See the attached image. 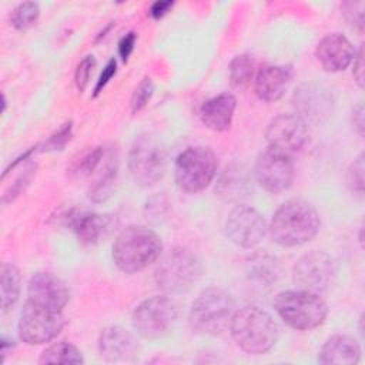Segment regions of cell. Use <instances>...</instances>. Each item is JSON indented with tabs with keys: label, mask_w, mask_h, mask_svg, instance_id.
<instances>
[{
	"label": "cell",
	"mask_w": 365,
	"mask_h": 365,
	"mask_svg": "<svg viewBox=\"0 0 365 365\" xmlns=\"http://www.w3.org/2000/svg\"><path fill=\"white\" fill-rule=\"evenodd\" d=\"M321 218L315 207L301 198L281 204L274 212L268 231L281 247H299L311 241L319 231Z\"/></svg>",
	"instance_id": "cell-1"
},
{
	"label": "cell",
	"mask_w": 365,
	"mask_h": 365,
	"mask_svg": "<svg viewBox=\"0 0 365 365\" xmlns=\"http://www.w3.org/2000/svg\"><path fill=\"white\" fill-rule=\"evenodd\" d=\"M163 254V242L155 231L144 225L124 228L113 244V261L125 274H135L155 262Z\"/></svg>",
	"instance_id": "cell-2"
},
{
	"label": "cell",
	"mask_w": 365,
	"mask_h": 365,
	"mask_svg": "<svg viewBox=\"0 0 365 365\" xmlns=\"http://www.w3.org/2000/svg\"><path fill=\"white\" fill-rule=\"evenodd\" d=\"M228 329L235 344L254 355L268 352L275 345L279 331L274 318L258 307L235 309Z\"/></svg>",
	"instance_id": "cell-3"
},
{
	"label": "cell",
	"mask_w": 365,
	"mask_h": 365,
	"mask_svg": "<svg viewBox=\"0 0 365 365\" xmlns=\"http://www.w3.org/2000/svg\"><path fill=\"white\" fill-rule=\"evenodd\" d=\"M272 307L288 327L298 331L314 329L328 317V305L319 294L302 289L278 292L272 299Z\"/></svg>",
	"instance_id": "cell-4"
},
{
	"label": "cell",
	"mask_w": 365,
	"mask_h": 365,
	"mask_svg": "<svg viewBox=\"0 0 365 365\" xmlns=\"http://www.w3.org/2000/svg\"><path fill=\"white\" fill-rule=\"evenodd\" d=\"M235 304L232 297L221 288L204 289L191 304L188 322L194 332L220 335L230 328Z\"/></svg>",
	"instance_id": "cell-5"
},
{
	"label": "cell",
	"mask_w": 365,
	"mask_h": 365,
	"mask_svg": "<svg viewBox=\"0 0 365 365\" xmlns=\"http://www.w3.org/2000/svg\"><path fill=\"white\" fill-rule=\"evenodd\" d=\"M154 279L164 294H184L192 288L202 274L200 259L184 247H174L161 254Z\"/></svg>",
	"instance_id": "cell-6"
},
{
	"label": "cell",
	"mask_w": 365,
	"mask_h": 365,
	"mask_svg": "<svg viewBox=\"0 0 365 365\" xmlns=\"http://www.w3.org/2000/svg\"><path fill=\"white\" fill-rule=\"evenodd\" d=\"M167 151L163 141L151 134L137 135L128 151V171L140 187L155 185L165 174Z\"/></svg>",
	"instance_id": "cell-7"
},
{
	"label": "cell",
	"mask_w": 365,
	"mask_h": 365,
	"mask_svg": "<svg viewBox=\"0 0 365 365\" xmlns=\"http://www.w3.org/2000/svg\"><path fill=\"white\" fill-rule=\"evenodd\" d=\"M217 155L202 145L188 147L178 154L174 163V178L177 185L187 192L205 190L217 174Z\"/></svg>",
	"instance_id": "cell-8"
},
{
	"label": "cell",
	"mask_w": 365,
	"mask_h": 365,
	"mask_svg": "<svg viewBox=\"0 0 365 365\" xmlns=\"http://www.w3.org/2000/svg\"><path fill=\"white\" fill-rule=\"evenodd\" d=\"M178 315L177 304L167 295L141 301L133 311V327L145 339H157L168 332Z\"/></svg>",
	"instance_id": "cell-9"
},
{
	"label": "cell",
	"mask_w": 365,
	"mask_h": 365,
	"mask_svg": "<svg viewBox=\"0 0 365 365\" xmlns=\"http://www.w3.org/2000/svg\"><path fill=\"white\" fill-rule=\"evenodd\" d=\"M63 311L48 309L30 302L23 305L19 318V336L29 345H41L53 341L64 328Z\"/></svg>",
	"instance_id": "cell-10"
},
{
	"label": "cell",
	"mask_w": 365,
	"mask_h": 365,
	"mask_svg": "<svg viewBox=\"0 0 365 365\" xmlns=\"http://www.w3.org/2000/svg\"><path fill=\"white\" fill-rule=\"evenodd\" d=\"M336 265L325 251L312 250L301 255L292 267V282L298 289L322 294L334 282Z\"/></svg>",
	"instance_id": "cell-11"
},
{
	"label": "cell",
	"mask_w": 365,
	"mask_h": 365,
	"mask_svg": "<svg viewBox=\"0 0 365 365\" xmlns=\"http://www.w3.org/2000/svg\"><path fill=\"white\" fill-rule=\"evenodd\" d=\"M254 177L257 182L271 194L287 191L294 181L291 155L271 147L265 148L255 160Z\"/></svg>",
	"instance_id": "cell-12"
},
{
	"label": "cell",
	"mask_w": 365,
	"mask_h": 365,
	"mask_svg": "<svg viewBox=\"0 0 365 365\" xmlns=\"http://www.w3.org/2000/svg\"><path fill=\"white\" fill-rule=\"evenodd\" d=\"M268 231L264 217L252 207L237 205L225 220L227 238L241 248L258 245Z\"/></svg>",
	"instance_id": "cell-13"
},
{
	"label": "cell",
	"mask_w": 365,
	"mask_h": 365,
	"mask_svg": "<svg viewBox=\"0 0 365 365\" xmlns=\"http://www.w3.org/2000/svg\"><path fill=\"white\" fill-rule=\"evenodd\" d=\"M292 106L295 114L307 125H321L332 115L334 97L324 86L305 83L295 88L292 94Z\"/></svg>",
	"instance_id": "cell-14"
},
{
	"label": "cell",
	"mask_w": 365,
	"mask_h": 365,
	"mask_svg": "<svg viewBox=\"0 0 365 365\" xmlns=\"http://www.w3.org/2000/svg\"><path fill=\"white\" fill-rule=\"evenodd\" d=\"M265 137L268 147L291 155L307 145L309 130L297 114H279L269 121Z\"/></svg>",
	"instance_id": "cell-15"
},
{
	"label": "cell",
	"mask_w": 365,
	"mask_h": 365,
	"mask_svg": "<svg viewBox=\"0 0 365 365\" xmlns=\"http://www.w3.org/2000/svg\"><path fill=\"white\" fill-rule=\"evenodd\" d=\"M61 218L64 225L83 245H94L100 242L111 232L114 227L113 217L78 208L66 211Z\"/></svg>",
	"instance_id": "cell-16"
},
{
	"label": "cell",
	"mask_w": 365,
	"mask_h": 365,
	"mask_svg": "<svg viewBox=\"0 0 365 365\" xmlns=\"http://www.w3.org/2000/svg\"><path fill=\"white\" fill-rule=\"evenodd\" d=\"M27 297V299L36 305L63 311L70 299V291L57 275L47 271H38L29 279Z\"/></svg>",
	"instance_id": "cell-17"
},
{
	"label": "cell",
	"mask_w": 365,
	"mask_h": 365,
	"mask_svg": "<svg viewBox=\"0 0 365 365\" xmlns=\"http://www.w3.org/2000/svg\"><path fill=\"white\" fill-rule=\"evenodd\" d=\"M355 47L349 38L341 33H329L324 36L317 47L315 57L321 67L329 73L345 70L355 57Z\"/></svg>",
	"instance_id": "cell-18"
},
{
	"label": "cell",
	"mask_w": 365,
	"mask_h": 365,
	"mask_svg": "<svg viewBox=\"0 0 365 365\" xmlns=\"http://www.w3.org/2000/svg\"><path fill=\"white\" fill-rule=\"evenodd\" d=\"M98 351L108 362H125L133 361L138 355L140 346L130 331L118 325H111L101 331Z\"/></svg>",
	"instance_id": "cell-19"
},
{
	"label": "cell",
	"mask_w": 365,
	"mask_h": 365,
	"mask_svg": "<svg viewBox=\"0 0 365 365\" xmlns=\"http://www.w3.org/2000/svg\"><path fill=\"white\" fill-rule=\"evenodd\" d=\"M294 70L291 66H264L254 77V91L262 101H278L289 87Z\"/></svg>",
	"instance_id": "cell-20"
},
{
	"label": "cell",
	"mask_w": 365,
	"mask_h": 365,
	"mask_svg": "<svg viewBox=\"0 0 365 365\" xmlns=\"http://www.w3.org/2000/svg\"><path fill=\"white\" fill-rule=\"evenodd\" d=\"M237 98L231 93H221L201 104L200 118L207 128L222 133L231 128Z\"/></svg>",
	"instance_id": "cell-21"
},
{
	"label": "cell",
	"mask_w": 365,
	"mask_h": 365,
	"mask_svg": "<svg viewBox=\"0 0 365 365\" xmlns=\"http://www.w3.org/2000/svg\"><path fill=\"white\" fill-rule=\"evenodd\" d=\"M361 359V346L349 335L336 334L325 341L318 352L321 365H355Z\"/></svg>",
	"instance_id": "cell-22"
},
{
	"label": "cell",
	"mask_w": 365,
	"mask_h": 365,
	"mask_svg": "<svg viewBox=\"0 0 365 365\" xmlns=\"http://www.w3.org/2000/svg\"><path fill=\"white\" fill-rule=\"evenodd\" d=\"M100 173L91 181L87 190V197L96 204L107 201L114 190L118 173V154L114 147L106 148V155L97 168Z\"/></svg>",
	"instance_id": "cell-23"
},
{
	"label": "cell",
	"mask_w": 365,
	"mask_h": 365,
	"mask_svg": "<svg viewBox=\"0 0 365 365\" xmlns=\"http://www.w3.org/2000/svg\"><path fill=\"white\" fill-rule=\"evenodd\" d=\"M218 197L228 202H238L250 192V180L240 168H227L215 188Z\"/></svg>",
	"instance_id": "cell-24"
},
{
	"label": "cell",
	"mask_w": 365,
	"mask_h": 365,
	"mask_svg": "<svg viewBox=\"0 0 365 365\" xmlns=\"http://www.w3.org/2000/svg\"><path fill=\"white\" fill-rule=\"evenodd\" d=\"M21 289V277L19 268L11 262H3L0 268V305L6 312L19 301Z\"/></svg>",
	"instance_id": "cell-25"
},
{
	"label": "cell",
	"mask_w": 365,
	"mask_h": 365,
	"mask_svg": "<svg viewBox=\"0 0 365 365\" xmlns=\"http://www.w3.org/2000/svg\"><path fill=\"white\" fill-rule=\"evenodd\" d=\"M38 364H84V358L81 351L67 342V341H60L56 344H51L47 346L38 358Z\"/></svg>",
	"instance_id": "cell-26"
},
{
	"label": "cell",
	"mask_w": 365,
	"mask_h": 365,
	"mask_svg": "<svg viewBox=\"0 0 365 365\" xmlns=\"http://www.w3.org/2000/svg\"><path fill=\"white\" fill-rule=\"evenodd\" d=\"M104 155H106V147H103V145H96V147L87 148L83 154L78 155V158H76L71 163V165L67 171L73 178L90 177L96 173V170L101 164Z\"/></svg>",
	"instance_id": "cell-27"
},
{
	"label": "cell",
	"mask_w": 365,
	"mask_h": 365,
	"mask_svg": "<svg viewBox=\"0 0 365 365\" xmlns=\"http://www.w3.org/2000/svg\"><path fill=\"white\" fill-rule=\"evenodd\" d=\"M230 83L237 90H245L255 77V66L248 54L235 56L228 66Z\"/></svg>",
	"instance_id": "cell-28"
},
{
	"label": "cell",
	"mask_w": 365,
	"mask_h": 365,
	"mask_svg": "<svg viewBox=\"0 0 365 365\" xmlns=\"http://www.w3.org/2000/svg\"><path fill=\"white\" fill-rule=\"evenodd\" d=\"M40 17V6L36 1H23L17 4L11 14L10 23L19 31H27L31 29Z\"/></svg>",
	"instance_id": "cell-29"
},
{
	"label": "cell",
	"mask_w": 365,
	"mask_h": 365,
	"mask_svg": "<svg viewBox=\"0 0 365 365\" xmlns=\"http://www.w3.org/2000/svg\"><path fill=\"white\" fill-rule=\"evenodd\" d=\"M36 171H37V164L31 163V161H26L23 170L19 173L16 180L9 187H6V190L3 191L1 201L4 204H7V202H11L13 200H16L20 194H23L26 191V188L30 185V182L33 181Z\"/></svg>",
	"instance_id": "cell-30"
},
{
	"label": "cell",
	"mask_w": 365,
	"mask_h": 365,
	"mask_svg": "<svg viewBox=\"0 0 365 365\" xmlns=\"http://www.w3.org/2000/svg\"><path fill=\"white\" fill-rule=\"evenodd\" d=\"M364 170H365L364 153H359L358 157H355L354 161L349 164L345 175L346 187L349 192L361 201L364 200Z\"/></svg>",
	"instance_id": "cell-31"
},
{
	"label": "cell",
	"mask_w": 365,
	"mask_h": 365,
	"mask_svg": "<svg viewBox=\"0 0 365 365\" xmlns=\"http://www.w3.org/2000/svg\"><path fill=\"white\" fill-rule=\"evenodd\" d=\"M154 83L150 77H144L140 84L135 87L130 106H131V111L133 114H137L138 111H141L150 101V98L154 94Z\"/></svg>",
	"instance_id": "cell-32"
},
{
	"label": "cell",
	"mask_w": 365,
	"mask_h": 365,
	"mask_svg": "<svg viewBox=\"0 0 365 365\" xmlns=\"http://www.w3.org/2000/svg\"><path fill=\"white\" fill-rule=\"evenodd\" d=\"M342 14L348 24L355 27L356 30H364L365 20V3L364 1H345L341 4Z\"/></svg>",
	"instance_id": "cell-33"
},
{
	"label": "cell",
	"mask_w": 365,
	"mask_h": 365,
	"mask_svg": "<svg viewBox=\"0 0 365 365\" xmlns=\"http://www.w3.org/2000/svg\"><path fill=\"white\" fill-rule=\"evenodd\" d=\"M71 123L63 124L57 131H54L41 145V151H58L66 147V144L71 140Z\"/></svg>",
	"instance_id": "cell-34"
},
{
	"label": "cell",
	"mask_w": 365,
	"mask_h": 365,
	"mask_svg": "<svg viewBox=\"0 0 365 365\" xmlns=\"http://www.w3.org/2000/svg\"><path fill=\"white\" fill-rule=\"evenodd\" d=\"M96 67V58L94 56L88 54L86 56L76 67V73H74V83L76 87L80 93H83L86 90V87L88 86L90 81V76L93 73V68Z\"/></svg>",
	"instance_id": "cell-35"
},
{
	"label": "cell",
	"mask_w": 365,
	"mask_h": 365,
	"mask_svg": "<svg viewBox=\"0 0 365 365\" xmlns=\"http://www.w3.org/2000/svg\"><path fill=\"white\" fill-rule=\"evenodd\" d=\"M115 73H117V60L114 57H111L107 61V64L104 66L98 80L96 81V86L93 88V97H97L103 91V88L108 84V81L113 78V76H115Z\"/></svg>",
	"instance_id": "cell-36"
},
{
	"label": "cell",
	"mask_w": 365,
	"mask_h": 365,
	"mask_svg": "<svg viewBox=\"0 0 365 365\" xmlns=\"http://www.w3.org/2000/svg\"><path fill=\"white\" fill-rule=\"evenodd\" d=\"M135 40H137V34L134 31H130L127 33L125 36L121 37V40L118 41V54L121 57L123 61H127L130 54L133 53L134 50V46H135Z\"/></svg>",
	"instance_id": "cell-37"
},
{
	"label": "cell",
	"mask_w": 365,
	"mask_h": 365,
	"mask_svg": "<svg viewBox=\"0 0 365 365\" xmlns=\"http://www.w3.org/2000/svg\"><path fill=\"white\" fill-rule=\"evenodd\" d=\"M354 68H352V76L358 87H364V46L359 47V50L355 53L354 57Z\"/></svg>",
	"instance_id": "cell-38"
},
{
	"label": "cell",
	"mask_w": 365,
	"mask_h": 365,
	"mask_svg": "<svg viewBox=\"0 0 365 365\" xmlns=\"http://www.w3.org/2000/svg\"><path fill=\"white\" fill-rule=\"evenodd\" d=\"M365 110H364V104L358 103L351 114V120H352V125L356 130V133L362 137L364 135V127H365Z\"/></svg>",
	"instance_id": "cell-39"
},
{
	"label": "cell",
	"mask_w": 365,
	"mask_h": 365,
	"mask_svg": "<svg viewBox=\"0 0 365 365\" xmlns=\"http://www.w3.org/2000/svg\"><path fill=\"white\" fill-rule=\"evenodd\" d=\"M173 6H174V1H170V0H167V1H155V3L151 4L148 13H150V16L153 19L157 20V19L164 17L173 9Z\"/></svg>",
	"instance_id": "cell-40"
},
{
	"label": "cell",
	"mask_w": 365,
	"mask_h": 365,
	"mask_svg": "<svg viewBox=\"0 0 365 365\" xmlns=\"http://www.w3.org/2000/svg\"><path fill=\"white\" fill-rule=\"evenodd\" d=\"M6 106H7V101H6V96L1 94V113L6 111Z\"/></svg>",
	"instance_id": "cell-41"
}]
</instances>
